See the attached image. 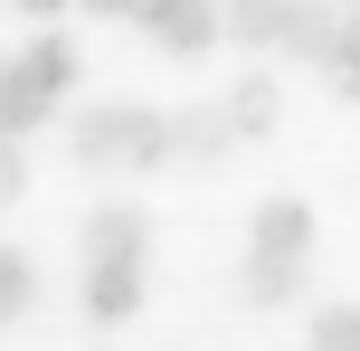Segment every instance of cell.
I'll list each match as a JSON object with an SVG mask.
<instances>
[{
  "label": "cell",
  "instance_id": "4",
  "mask_svg": "<svg viewBox=\"0 0 360 351\" xmlns=\"http://www.w3.org/2000/svg\"><path fill=\"white\" fill-rule=\"evenodd\" d=\"M76 162L86 171H152V162H171V114H152V105H95V114H76Z\"/></svg>",
  "mask_w": 360,
  "mask_h": 351
},
{
  "label": "cell",
  "instance_id": "6",
  "mask_svg": "<svg viewBox=\"0 0 360 351\" xmlns=\"http://www.w3.org/2000/svg\"><path fill=\"white\" fill-rule=\"evenodd\" d=\"M143 29L162 38V48L190 57V48H209V38H218V0H162V10H143Z\"/></svg>",
  "mask_w": 360,
  "mask_h": 351
},
{
  "label": "cell",
  "instance_id": "1",
  "mask_svg": "<svg viewBox=\"0 0 360 351\" xmlns=\"http://www.w3.org/2000/svg\"><path fill=\"white\" fill-rule=\"evenodd\" d=\"M143 247H152V219L133 200H95L86 209V314L95 323H124L143 304Z\"/></svg>",
  "mask_w": 360,
  "mask_h": 351
},
{
  "label": "cell",
  "instance_id": "11",
  "mask_svg": "<svg viewBox=\"0 0 360 351\" xmlns=\"http://www.w3.org/2000/svg\"><path fill=\"white\" fill-rule=\"evenodd\" d=\"M10 200H29V143L0 133V209H10Z\"/></svg>",
  "mask_w": 360,
  "mask_h": 351
},
{
  "label": "cell",
  "instance_id": "5",
  "mask_svg": "<svg viewBox=\"0 0 360 351\" xmlns=\"http://www.w3.org/2000/svg\"><path fill=\"white\" fill-rule=\"evenodd\" d=\"M228 152H237L228 105H190V114H171V162H228Z\"/></svg>",
  "mask_w": 360,
  "mask_h": 351
},
{
  "label": "cell",
  "instance_id": "3",
  "mask_svg": "<svg viewBox=\"0 0 360 351\" xmlns=\"http://www.w3.org/2000/svg\"><path fill=\"white\" fill-rule=\"evenodd\" d=\"M76 86V48L67 38H29V48H0V133L29 143L57 114V95Z\"/></svg>",
  "mask_w": 360,
  "mask_h": 351
},
{
  "label": "cell",
  "instance_id": "14",
  "mask_svg": "<svg viewBox=\"0 0 360 351\" xmlns=\"http://www.w3.org/2000/svg\"><path fill=\"white\" fill-rule=\"evenodd\" d=\"M332 10H360V0H332Z\"/></svg>",
  "mask_w": 360,
  "mask_h": 351
},
{
  "label": "cell",
  "instance_id": "12",
  "mask_svg": "<svg viewBox=\"0 0 360 351\" xmlns=\"http://www.w3.org/2000/svg\"><path fill=\"white\" fill-rule=\"evenodd\" d=\"M19 10H38V19H48V10H67V0H19Z\"/></svg>",
  "mask_w": 360,
  "mask_h": 351
},
{
  "label": "cell",
  "instance_id": "7",
  "mask_svg": "<svg viewBox=\"0 0 360 351\" xmlns=\"http://www.w3.org/2000/svg\"><path fill=\"white\" fill-rule=\"evenodd\" d=\"M323 76H332V95H360V10H342V19H332Z\"/></svg>",
  "mask_w": 360,
  "mask_h": 351
},
{
  "label": "cell",
  "instance_id": "9",
  "mask_svg": "<svg viewBox=\"0 0 360 351\" xmlns=\"http://www.w3.org/2000/svg\"><path fill=\"white\" fill-rule=\"evenodd\" d=\"M29 304H38V266L19 257V247H0V323H19Z\"/></svg>",
  "mask_w": 360,
  "mask_h": 351
},
{
  "label": "cell",
  "instance_id": "2",
  "mask_svg": "<svg viewBox=\"0 0 360 351\" xmlns=\"http://www.w3.org/2000/svg\"><path fill=\"white\" fill-rule=\"evenodd\" d=\"M304 266H313V200H256L247 228V304H294L304 295Z\"/></svg>",
  "mask_w": 360,
  "mask_h": 351
},
{
  "label": "cell",
  "instance_id": "10",
  "mask_svg": "<svg viewBox=\"0 0 360 351\" xmlns=\"http://www.w3.org/2000/svg\"><path fill=\"white\" fill-rule=\"evenodd\" d=\"M313 351H360V304H323L313 314Z\"/></svg>",
  "mask_w": 360,
  "mask_h": 351
},
{
  "label": "cell",
  "instance_id": "13",
  "mask_svg": "<svg viewBox=\"0 0 360 351\" xmlns=\"http://www.w3.org/2000/svg\"><path fill=\"white\" fill-rule=\"evenodd\" d=\"M143 10H162V0H133V19H143Z\"/></svg>",
  "mask_w": 360,
  "mask_h": 351
},
{
  "label": "cell",
  "instance_id": "8",
  "mask_svg": "<svg viewBox=\"0 0 360 351\" xmlns=\"http://www.w3.org/2000/svg\"><path fill=\"white\" fill-rule=\"evenodd\" d=\"M228 124H237V143H256V133H275V76H247V86L228 95Z\"/></svg>",
  "mask_w": 360,
  "mask_h": 351
}]
</instances>
